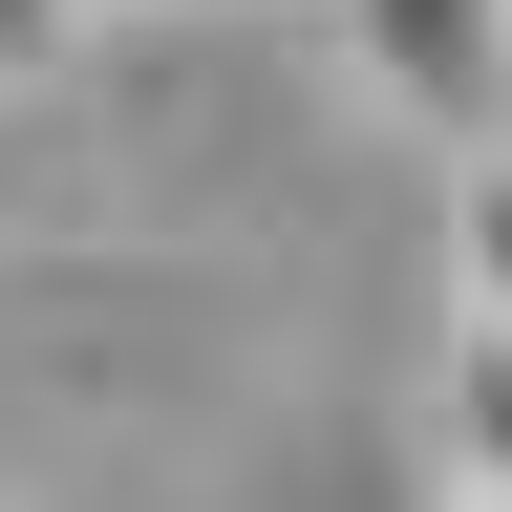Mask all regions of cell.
<instances>
[{
    "label": "cell",
    "instance_id": "obj_1",
    "mask_svg": "<svg viewBox=\"0 0 512 512\" xmlns=\"http://www.w3.org/2000/svg\"><path fill=\"white\" fill-rule=\"evenodd\" d=\"M320 43H342V86L384 128H427V150H491L512 128V0H320Z\"/></svg>",
    "mask_w": 512,
    "mask_h": 512
},
{
    "label": "cell",
    "instance_id": "obj_2",
    "mask_svg": "<svg viewBox=\"0 0 512 512\" xmlns=\"http://www.w3.org/2000/svg\"><path fill=\"white\" fill-rule=\"evenodd\" d=\"M427 448H448V491H512V320H448V384H427Z\"/></svg>",
    "mask_w": 512,
    "mask_h": 512
},
{
    "label": "cell",
    "instance_id": "obj_3",
    "mask_svg": "<svg viewBox=\"0 0 512 512\" xmlns=\"http://www.w3.org/2000/svg\"><path fill=\"white\" fill-rule=\"evenodd\" d=\"M448 320H512V128L448 150Z\"/></svg>",
    "mask_w": 512,
    "mask_h": 512
},
{
    "label": "cell",
    "instance_id": "obj_4",
    "mask_svg": "<svg viewBox=\"0 0 512 512\" xmlns=\"http://www.w3.org/2000/svg\"><path fill=\"white\" fill-rule=\"evenodd\" d=\"M86 22H107V0H0V86H43V64H86Z\"/></svg>",
    "mask_w": 512,
    "mask_h": 512
},
{
    "label": "cell",
    "instance_id": "obj_5",
    "mask_svg": "<svg viewBox=\"0 0 512 512\" xmlns=\"http://www.w3.org/2000/svg\"><path fill=\"white\" fill-rule=\"evenodd\" d=\"M107 22H128V0H107ZM171 22H235V0H171Z\"/></svg>",
    "mask_w": 512,
    "mask_h": 512
},
{
    "label": "cell",
    "instance_id": "obj_6",
    "mask_svg": "<svg viewBox=\"0 0 512 512\" xmlns=\"http://www.w3.org/2000/svg\"><path fill=\"white\" fill-rule=\"evenodd\" d=\"M448 512H512V491H448Z\"/></svg>",
    "mask_w": 512,
    "mask_h": 512
},
{
    "label": "cell",
    "instance_id": "obj_7",
    "mask_svg": "<svg viewBox=\"0 0 512 512\" xmlns=\"http://www.w3.org/2000/svg\"><path fill=\"white\" fill-rule=\"evenodd\" d=\"M0 107H22V86H0Z\"/></svg>",
    "mask_w": 512,
    "mask_h": 512
}]
</instances>
